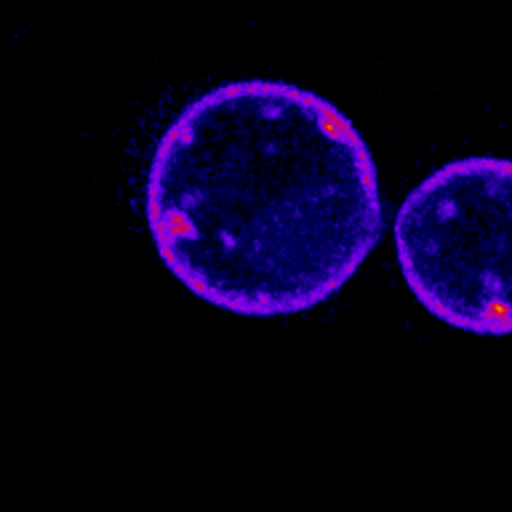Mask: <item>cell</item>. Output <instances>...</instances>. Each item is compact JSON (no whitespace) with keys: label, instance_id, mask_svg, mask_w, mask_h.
Returning <instances> with one entry per match:
<instances>
[{"label":"cell","instance_id":"obj_2","mask_svg":"<svg viewBox=\"0 0 512 512\" xmlns=\"http://www.w3.org/2000/svg\"><path fill=\"white\" fill-rule=\"evenodd\" d=\"M395 254L430 315L512 334V160L472 155L432 171L398 208Z\"/></svg>","mask_w":512,"mask_h":512},{"label":"cell","instance_id":"obj_1","mask_svg":"<svg viewBox=\"0 0 512 512\" xmlns=\"http://www.w3.org/2000/svg\"><path fill=\"white\" fill-rule=\"evenodd\" d=\"M144 216L182 286L248 318L331 299L384 227L358 128L280 80L224 83L187 104L150 160Z\"/></svg>","mask_w":512,"mask_h":512}]
</instances>
